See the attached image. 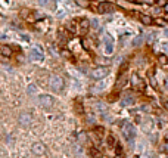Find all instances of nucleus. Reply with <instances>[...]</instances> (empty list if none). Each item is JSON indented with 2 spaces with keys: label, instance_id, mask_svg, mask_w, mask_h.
Here are the masks:
<instances>
[{
  "label": "nucleus",
  "instance_id": "22",
  "mask_svg": "<svg viewBox=\"0 0 168 158\" xmlns=\"http://www.w3.org/2000/svg\"><path fill=\"white\" fill-rule=\"evenodd\" d=\"M162 151L168 152V142H167V143H164V145H162Z\"/></svg>",
  "mask_w": 168,
  "mask_h": 158
},
{
  "label": "nucleus",
  "instance_id": "11",
  "mask_svg": "<svg viewBox=\"0 0 168 158\" xmlns=\"http://www.w3.org/2000/svg\"><path fill=\"white\" fill-rule=\"evenodd\" d=\"M38 3H40V6L46 9H53L56 8V0H38Z\"/></svg>",
  "mask_w": 168,
  "mask_h": 158
},
{
  "label": "nucleus",
  "instance_id": "20",
  "mask_svg": "<svg viewBox=\"0 0 168 158\" xmlns=\"http://www.w3.org/2000/svg\"><path fill=\"white\" fill-rule=\"evenodd\" d=\"M75 111H78V112H80V114H81V112H83V108H81V103H75Z\"/></svg>",
  "mask_w": 168,
  "mask_h": 158
},
{
  "label": "nucleus",
  "instance_id": "18",
  "mask_svg": "<svg viewBox=\"0 0 168 158\" xmlns=\"http://www.w3.org/2000/svg\"><path fill=\"white\" fill-rule=\"evenodd\" d=\"M86 139H87V137H86V134H84V133L78 134V141H80V142H86Z\"/></svg>",
  "mask_w": 168,
  "mask_h": 158
},
{
  "label": "nucleus",
  "instance_id": "25",
  "mask_svg": "<svg viewBox=\"0 0 168 158\" xmlns=\"http://www.w3.org/2000/svg\"><path fill=\"white\" fill-rule=\"evenodd\" d=\"M165 139H167V141H168V132H167V133H165Z\"/></svg>",
  "mask_w": 168,
  "mask_h": 158
},
{
  "label": "nucleus",
  "instance_id": "5",
  "mask_svg": "<svg viewBox=\"0 0 168 158\" xmlns=\"http://www.w3.org/2000/svg\"><path fill=\"white\" fill-rule=\"evenodd\" d=\"M50 87L55 92H60L64 87V80L59 75H52L50 77Z\"/></svg>",
  "mask_w": 168,
  "mask_h": 158
},
{
  "label": "nucleus",
  "instance_id": "24",
  "mask_svg": "<svg viewBox=\"0 0 168 158\" xmlns=\"http://www.w3.org/2000/svg\"><path fill=\"white\" fill-rule=\"evenodd\" d=\"M164 103H165V108L168 109V99H165V100H164Z\"/></svg>",
  "mask_w": 168,
  "mask_h": 158
},
{
  "label": "nucleus",
  "instance_id": "14",
  "mask_svg": "<svg viewBox=\"0 0 168 158\" xmlns=\"http://www.w3.org/2000/svg\"><path fill=\"white\" fill-rule=\"evenodd\" d=\"M139 18H140V21H142L144 25H152V24H153V19H152L149 15H143V13H139Z\"/></svg>",
  "mask_w": 168,
  "mask_h": 158
},
{
  "label": "nucleus",
  "instance_id": "16",
  "mask_svg": "<svg viewBox=\"0 0 168 158\" xmlns=\"http://www.w3.org/2000/svg\"><path fill=\"white\" fill-rule=\"evenodd\" d=\"M27 90H28V93H30V95H35V93H37V87H35L34 84H30Z\"/></svg>",
  "mask_w": 168,
  "mask_h": 158
},
{
  "label": "nucleus",
  "instance_id": "10",
  "mask_svg": "<svg viewBox=\"0 0 168 158\" xmlns=\"http://www.w3.org/2000/svg\"><path fill=\"white\" fill-rule=\"evenodd\" d=\"M131 84L134 86L137 90H144V87H146V84H144V81H143L142 78L139 77L137 74H133L131 75Z\"/></svg>",
  "mask_w": 168,
  "mask_h": 158
},
{
  "label": "nucleus",
  "instance_id": "21",
  "mask_svg": "<svg viewBox=\"0 0 168 158\" xmlns=\"http://www.w3.org/2000/svg\"><path fill=\"white\" fill-rule=\"evenodd\" d=\"M114 142H115V139H114L112 136H109V137H108V143H109V145H112Z\"/></svg>",
  "mask_w": 168,
  "mask_h": 158
},
{
  "label": "nucleus",
  "instance_id": "19",
  "mask_svg": "<svg viewBox=\"0 0 168 158\" xmlns=\"http://www.w3.org/2000/svg\"><path fill=\"white\" fill-rule=\"evenodd\" d=\"M134 2H140V3H148V5H152L153 0H134Z\"/></svg>",
  "mask_w": 168,
  "mask_h": 158
},
{
  "label": "nucleus",
  "instance_id": "2",
  "mask_svg": "<svg viewBox=\"0 0 168 158\" xmlns=\"http://www.w3.org/2000/svg\"><path fill=\"white\" fill-rule=\"evenodd\" d=\"M102 42H103L105 53L106 55H112V52H114V40H112V37H111L109 34H105L103 39H102Z\"/></svg>",
  "mask_w": 168,
  "mask_h": 158
},
{
  "label": "nucleus",
  "instance_id": "4",
  "mask_svg": "<svg viewBox=\"0 0 168 158\" xmlns=\"http://www.w3.org/2000/svg\"><path fill=\"white\" fill-rule=\"evenodd\" d=\"M108 74H109V68L99 67V68H96V70H93L90 75H92V78H94V80H100V78H105Z\"/></svg>",
  "mask_w": 168,
  "mask_h": 158
},
{
  "label": "nucleus",
  "instance_id": "17",
  "mask_svg": "<svg viewBox=\"0 0 168 158\" xmlns=\"http://www.w3.org/2000/svg\"><path fill=\"white\" fill-rule=\"evenodd\" d=\"M159 61H161V64H162V65H165V64L168 62V58L165 56V55H159Z\"/></svg>",
  "mask_w": 168,
  "mask_h": 158
},
{
  "label": "nucleus",
  "instance_id": "6",
  "mask_svg": "<svg viewBox=\"0 0 168 158\" xmlns=\"http://www.w3.org/2000/svg\"><path fill=\"white\" fill-rule=\"evenodd\" d=\"M18 123H19V126H22V127H30V126L33 124V115L28 114V112H22L21 115L18 117Z\"/></svg>",
  "mask_w": 168,
  "mask_h": 158
},
{
  "label": "nucleus",
  "instance_id": "7",
  "mask_svg": "<svg viewBox=\"0 0 168 158\" xmlns=\"http://www.w3.org/2000/svg\"><path fill=\"white\" fill-rule=\"evenodd\" d=\"M31 151H33L34 155H38V157H42V155H44V154L47 152V149H46V145H44V143H42V142H35V143H33Z\"/></svg>",
  "mask_w": 168,
  "mask_h": 158
},
{
  "label": "nucleus",
  "instance_id": "15",
  "mask_svg": "<svg viewBox=\"0 0 168 158\" xmlns=\"http://www.w3.org/2000/svg\"><path fill=\"white\" fill-rule=\"evenodd\" d=\"M80 8H89L90 6V2L89 0H74Z\"/></svg>",
  "mask_w": 168,
  "mask_h": 158
},
{
  "label": "nucleus",
  "instance_id": "1",
  "mask_svg": "<svg viewBox=\"0 0 168 158\" xmlns=\"http://www.w3.org/2000/svg\"><path fill=\"white\" fill-rule=\"evenodd\" d=\"M121 130H122V134H124V137H126L127 142H131L134 141L136 137V127L131 123H128V121H124L122 124H121Z\"/></svg>",
  "mask_w": 168,
  "mask_h": 158
},
{
  "label": "nucleus",
  "instance_id": "23",
  "mask_svg": "<svg viewBox=\"0 0 168 158\" xmlns=\"http://www.w3.org/2000/svg\"><path fill=\"white\" fill-rule=\"evenodd\" d=\"M164 10L168 13V3H165V5H164Z\"/></svg>",
  "mask_w": 168,
  "mask_h": 158
},
{
  "label": "nucleus",
  "instance_id": "26",
  "mask_svg": "<svg viewBox=\"0 0 168 158\" xmlns=\"http://www.w3.org/2000/svg\"><path fill=\"white\" fill-rule=\"evenodd\" d=\"M165 36H167V37H168V30H165Z\"/></svg>",
  "mask_w": 168,
  "mask_h": 158
},
{
  "label": "nucleus",
  "instance_id": "12",
  "mask_svg": "<svg viewBox=\"0 0 168 158\" xmlns=\"http://www.w3.org/2000/svg\"><path fill=\"white\" fill-rule=\"evenodd\" d=\"M133 103H134V96L133 95H127V96H124V99L121 100L122 107H128V105H133Z\"/></svg>",
  "mask_w": 168,
  "mask_h": 158
},
{
  "label": "nucleus",
  "instance_id": "9",
  "mask_svg": "<svg viewBox=\"0 0 168 158\" xmlns=\"http://www.w3.org/2000/svg\"><path fill=\"white\" fill-rule=\"evenodd\" d=\"M30 58L33 59V61H37V62H42L43 59H44V55H43V50L37 46V47H33V49L30 50Z\"/></svg>",
  "mask_w": 168,
  "mask_h": 158
},
{
  "label": "nucleus",
  "instance_id": "13",
  "mask_svg": "<svg viewBox=\"0 0 168 158\" xmlns=\"http://www.w3.org/2000/svg\"><path fill=\"white\" fill-rule=\"evenodd\" d=\"M0 53H2L3 56L9 58V56H12V49H10L9 46H6V44H2V46H0Z\"/></svg>",
  "mask_w": 168,
  "mask_h": 158
},
{
  "label": "nucleus",
  "instance_id": "3",
  "mask_svg": "<svg viewBox=\"0 0 168 158\" xmlns=\"http://www.w3.org/2000/svg\"><path fill=\"white\" fill-rule=\"evenodd\" d=\"M114 10H115V6H114L111 2H100V3L97 5V12H99L100 15L111 13V12H114Z\"/></svg>",
  "mask_w": 168,
  "mask_h": 158
},
{
  "label": "nucleus",
  "instance_id": "8",
  "mask_svg": "<svg viewBox=\"0 0 168 158\" xmlns=\"http://www.w3.org/2000/svg\"><path fill=\"white\" fill-rule=\"evenodd\" d=\"M38 102L44 108H52L53 103H55V100H53V98H52L50 95H40L38 96Z\"/></svg>",
  "mask_w": 168,
  "mask_h": 158
}]
</instances>
